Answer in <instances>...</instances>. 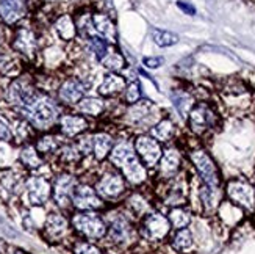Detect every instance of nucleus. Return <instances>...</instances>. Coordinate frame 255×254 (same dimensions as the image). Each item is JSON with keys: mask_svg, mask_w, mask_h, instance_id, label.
I'll return each instance as SVG.
<instances>
[{"mask_svg": "<svg viewBox=\"0 0 255 254\" xmlns=\"http://www.w3.org/2000/svg\"><path fill=\"white\" fill-rule=\"evenodd\" d=\"M20 115H24V118L28 123L39 130H49L50 127L57 124L60 119L58 107L55 105V102L50 101L49 97H44V96H39L31 105L20 110Z\"/></svg>", "mask_w": 255, "mask_h": 254, "instance_id": "obj_2", "label": "nucleus"}, {"mask_svg": "<svg viewBox=\"0 0 255 254\" xmlns=\"http://www.w3.org/2000/svg\"><path fill=\"white\" fill-rule=\"evenodd\" d=\"M80 151L77 148V145H66L60 149V157L61 160L68 162V163H75L80 160Z\"/></svg>", "mask_w": 255, "mask_h": 254, "instance_id": "obj_39", "label": "nucleus"}, {"mask_svg": "<svg viewBox=\"0 0 255 254\" xmlns=\"http://www.w3.org/2000/svg\"><path fill=\"white\" fill-rule=\"evenodd\" d=\"M46 231L49 237L60 239L66 234V231H68V222H66L64 217L58 214H50L46 220Z\"/></svg>", "mask_w": 255, "mask_h": 254, "instance_id": "obj_27", "label": "nucleus"}, {"mask_svg": "<svg viewBox=\"0 0 255 254\" xmlns=\"http://www.w3.org/2000/svg\"><path fill=\"white\" fill-rule=\"evenodd\" d=\"M93 28L99 36L104 38L107 42H116L118 41V30L113 24V20L105 13H94L91 17Z\"/></svg>", "mask_w": 255, "mask_h": 254, "instance_id": "obj_18", "label": "nucleus"}, {"mask_svg": "<svg viewBox=\"0 0 255 254\" xmlns=\"http://www.w3.org/2000/svg\"><path fill=\"white\" fill-rule=\"evenodd\" d=\"M55 30H57L58 36L64 41H72L77 36V27L75 22L69 14H63L55 22Z\"/></svg>", "mask_w": 255, "mask_h": 254, "instance_id": "obj_28", "label": "nucleus"}, {"mask_svg": "<svg viewBox=\"0 0 255 254\" xmlns=\"http://www.w3.org/2000/svg\"><path fill=\"white\" fill-rule=\"evenodd\" d=\"M177 6H179L185 14L194 16L196 14V6L190 2H185V0H177Z\"/></svg>", "mask_w": 255, "mask_h": 254, "instance_id": "obj_45", "label": "nucleus"}, {"mask_svg": "<svg viewBox=\"0 0 255 254\" xmlns=\"http://www.w3.org/2000/svg\"><path fill=\"white\" fill-rule=\"evenodd\" d=\"M124 189H126L124 179H123V176L118 173H107L96 185L97 195L102 198H107V200L118 198L124 192Z\"/></svg>", "mask_w": 255, "mask_h": 254, "instance_id": "obj_12", "label": "nucleus"}, {"mask_svg": "<svg viewBox=\"0 0 255 254\" xmlns=\"http://www.w3.org/2000/svg\"><path fill=\"white\" fill-rule=\"evenodd\" d=\"M77 108H79V112L86 115V116H91V118H97L104 113L105 110V102L102 99L99 97H83L82 101L77 104Z\"/></svg>", "mask_w": 255, "mask_h": 254, "instance_id": "obj_25", "label": "nucleus"}, {"mask_svg": "<svg viewBox=\"0 0 255 254\" xmlns=\"http://www.w3.org/2000/svg\"><path fill=\"white\" fill-rule=\"evenodd\" d=\"M152 39L160 47H171L174 44L179 42V36H177L175 33L168 31V30H160V28L152 30Z\"/></svg>", "mask_w": 255, "mask_h": 254, "instance_id": "obj_34", "label": "nucleus"}, {"mask_svg": "<svg viewBox=\"0 0 255 254\" xmlns=\"http://www.w3.org/2000/svg\"><path fill=\"white\" fill-rule=\"evenodd\" d=\"M27 190V200L33 206H41L44 204L50 196V184L39 176H33L27 181L25 185Z\"/></svg>", "mask_w": 255, "mask_h": 254, "instance_id": "obj_14", "label": "nucleus"}, {"mask_svg": "<svg viewBox=\"0 0 255 254\" xmlns=\"http://www.w3.org/2000/svg\"><path fill=\"white\" fill-rule=\"evenodd\" d=\"M110 162L123 171L124 178L133 185H139L147 179V171L144 168V163L138 157L133 145L127 140L118 141L112 148Z\"/></svg>", "mask_w": 255, "mask_h": 254, "instance_id": "obj_1", "label": "nucleus"}, {"mask_svg": "<svg viewBox=\"0 0 255 254\" xmlns=\"http://www.w3.org/2000/svg\"><path fill=\"white\" fill-rule=\"evenodd\" d=\"M58 123H60L61 134L69 138L83 134V132L88 129V121L80 115H72V113L63 115L58 119Z\"/></svg>", "mask_w": 255, "mask_h": 254, "instance_id": "obj_20", "label": "nucleus"}, {"mask_svg": "<svg viewBox=\"0 0 255 254\" xmlns=\"http://www.w3.org/2000/svg\"><path fill=\"white\" fill-rule=\"evenodd\" d=\"M60 148V138L55 135H46L39 138V141L36 143V149L38 152H53Z\"/></svg>", "mask_w": 255, "mask_h": 254, "instance_id": "obj_38", "label": "nucleus"}, {"mask_svg": "<svg viewBox=\"0 0 255 254\" xmlns=\"http://www.w3.org/2000/svg\"><path fill=\"white\" fill-rule=\"evenodd\" d=\"M27 14V5L24 0H0V17L5 24L13 25Z\"/></svg>", "mask_w": 255, "mask_h": 254, "instance_id": "obj_16", "label": "nucleus"}, {"mask_svg": "<svg viewBox=\"0 0 255 254\" xmlns=\"http://www.w3.org/2000/svg\"><path fill=\"white\" fill-rule=\"evenodd\" d=\"M131 209H133V211H135L136 214H142L144 211H147L149 206H147V203L144 201L141 196H133V198H131Z\"/></svg>", "mask_w": 255, "mask_h": 254, "instance_id": "obj_43", "label": "nucleus"}, {"mask_svg": "<svg viewBox=\"0 0 255 254\" xmlns=\"http://www.w3.org/2000/svg\"><path fill=\"white\" fill-rule=\"evenodd\" d=\"M126 79L123 75H118V74H108L104 82L99 86V94L102 96H115L121 91L126 90Z\"/></svg>", "mask_w": 255, "mask_h": 254, "instance_id": "obj_23", "label": "nucleus"}, {"mask_svg": "<svg viewBox=\"0 0 255 254\" xmlns=\"http://www.w3.org/2000/svg\"><path fill=\"white\" fill-rule=\"evenodd\" d=\"M85 93H86V85L83 83V80L72 77V79L63 82V85L58 90V97L63 104L75 105L85 97Z\"/></svg>", "mask_w": 255, "mask_h": 254, "instance_id": "obj_13", "label": "nucleus"}, {"mask_svg": "<svg viewBox=\"0 0 255 254\" xmlns=\"http://www.w3.org/2000/svg\"><path fill=\"white\" fill-rule=\"evenodd\" d=\"M160 121V112L150 101H138L131 104L126 112V123L130 127L150 129Z\"/></svg>", "mask_w": 255, "mask_h": 254, "instance_id": "obj_4", "label": "nucleus"}, {"mask_svg": "<svg viewBox=\"0 0 255 254\" xmlns=\"http://www.w3.org/2000/svg\"><path fill=\"white\" fill-rule=\"evenodd\" d=\"M188 126L196 135H204L207 132L219 127L221 118L216 110L208 102H197L188 115Z\"/></svg>", "mask_w": 255, "mask_h": 254, "instance_id": "obj_3", "label": "nucleus"}, {"mask_svg": "<svg viewBox=\"0 0 255 254\" xmlns=\"http://www.w3.org/2000/svg\"><path fill=\"white\" fill-rule=\"evenodd\" d=\"M138 101H141V85L135 80L128 86H126V102L128 105H131Z\"/></svg>", "mask_w": 255, "mask_h": 254, "instance_id": "obj_40", "label": "nucleus"}, {"mask_svg": "<svg viewBox=\"0 0 255 254\" xmlns=\"http://www.w3.org/2000/svg\"><path fill=\"white\" fill-rule=\"evenodd\" d=\"M93 138V156L96 160H104L108 157V152L113 148V137L107 132H96L91 134Z\"/></svg>", "mask_w": 255, "mask_h": 254, "instance_id": "obj_22", "label": "nucleus"}, {"mask_svg": "<svg viewBox=\"0 0 255 254\" xmlns=\"http://www.w3.org/2000/svg\"><path fill=\"white\" fill-rule=\"evenodd\" d=\"M199 196H201V201L205 206L207 211H213V209L218 207L219 200H221V190L219 189H213V187L208 185H202L201 192H199Z\"/></svg>", "mask_w": 255, "mask_h": 254, "instance_id": "obj_30", "label": "nucleus"}, {"mask_svg": "<svg viewBox=\"0 0 255 254\" xmlns=\"http://www.w3.org/2000/svg\"><path fill=\"white\" fill-rule=\"evenodd\" d=\"M171 97H172V104L177 108V112L182 115V118H188V115H190V112H191V108L194 107L193 96L188 94L186 91L177 90V91L172 93Z\"/></svg>", "mask_w": 255, "mask_h": 254, "instance_id": "obj_29", "label": "nucleus"}, {"mask_svg": "<svg viewBox=\"0 0 255 254\" xmlns=\"http://www.w3.org/2000/svg\"><path fill=\"white\" fill-rule=\"evenodd\" d=\"M133 148H135L141 162L149 168L155 167V165L160 162L161 154H163L160 141H157L150 135H138L135 140V146Z\"/></svg>", "mask_w": 255, "mask_h": 254, "instance_id": "obj_9", "label": "nucleus"}, {"mask_svg": "<svg viewBox=\"0 0 255 254\" xmlns=\"http://www.w3.org/2000/svg\"><path fill=\"white\" fill-rule=\"evenodd\" d=\"M168 220H169V223H171L172 228L183 229L191 222V212L188 211V209H185V207H174V209H171Z\"/></svg>", "mask_w": 255, "mask_h": 254, "instance_id": "obj_32", "label": "nucleus"}, {"mask_svg": "<svg viewBox=\"0 0 255 254\" xmlns=\"http://www.w3.org/2000/svg\"><path fill=\"white\" fill-rule=\"evenodd\" d=\"M19 157H20V162L28 168H38V167H41V163H42L39 154H38V149L30 146V145L22 148Z\"/></svg>", "mask_w": 255, "mask_h": 254, "instance_id": "obj_35", "label": "nucleus"}, {"mask_svg": "<svg viewBox=\"0 0 255 254\" xmlns=\"http://www.w3.org/2000/svg\"><path fill=\"white\" fill-rule=\"evenodd\" d=\"M75 254H102V253H101V250L96 248L94 245L86 244V242H82V244L77 245Z\"/></svg>", "mask_w": 255, "mask_h": 254, "instance_id": "obj_42", "label": "nucleus"}, {"mask_svg": "<svg viewBox=\"0 0 255 254\" xmlns=\"http://www.w3.org/2000/svg\"><path fill=\"white\" fill-rule=\"evenodd\" d=\"M227 196L230 203H234L235 206L245 209L248 212L255 211V189L243 179H232L227 184Z\"/></svg>", "mask_w": 255, "mask_h": 254, "instance_id": "obj_6", "label": "nucleus"}, {"mask_svg": "<svg viewBox=\"0 0 255 254\" xmlns=\"http://www.w3.org/2000/svg\"><path fill=\"white\" fill-rule=\"evenodd\" d=\"M101 63L104 64V68L110 69V71H121L124 68V58L123 55L116 50H110L107 52L105 57L101 60Z\"/></svg>", "mask_w": 255, "mask_h": 254, "instance_id": "obj_37", "label": "nucleus"}, {"mask_svg": "<svg viewBox=\"0 0 255 254\" xmlns=\"http://www.w3.org/2000/svg\"><path fill=\"white\" fill-rule=\"evenodd\" d=\"M190 159L197 170L199 176L205 185L213 187V189H219L221 185V174L216 167L213 159L208 156V152L204 149H193L190 152Z\"/></svg>", "mask_w": 255, "mask_h": 254, "instance_id": "obj_5", "label": "nucleus"}, {"mask_svg": "<svg viewBox=\"0 0 255 254\" xmlns=\"http://www.w3.org/2000/svg\"><path fill=\"white\" fill-rule=\"evenodd\" d=\"M86 39H88V47H90V50L94 53L96 60L101 61L108 52V42L99 35H93V36L86 38Z\"/></svg>", "mask_w": 255, "mask_h": 254, "instance_id": "obj_36", "label": "nucleus"}, {"mask_svg": "<svg viewBox=\"0 0 255 254\" xmlns=\"http://www.w3.org/2000/svg\"><path fill=\"white\" fill-rule=\"evenodd\" d=\"M193 236L190 233V229H177V234L172 237V248L179 253H185L188 250L193 248Z\"/></svg>", "mask_w": 255, "mask_h": 254, "instance_id": "obj_33", "label": "nucleus"}, {"mask_svg": "<svg viewBox=\"0 0 255 254\" xmlns=\"http://www.w3.org/2000/svg\"><path fill=\"white\" fill-rule=\"evenodd\" d=\"M13 138V129L8 121L0 115V141H9Z\"/></svg>", "mask_w": 255, "mask_h": 254, "instance_id": "obj_41", "label": "nucleus"}, {"mask_svg": "<svg viewBox=\"0 0 255 254\" xmlns=\"http://www.w3.org/2000/svg\"><path fill=\"white\" fill-rule=\"evenodd\" d=\"M224 101L229 105H235V107H248L251 102V96L248 88L238 80H232L229 85L224 86Z\"/></svg>", "mask_w": 255, "mask_h": 254, "instance_id": "obj_17", "label": "nucleus"}, {"mask_svg": "<svg viewBox=\"0 0 255 254\" xmlns=\"http://www.w3.org/2000/svg\"><path fill=\"white\" fill-rule=\"evenodd\" d=\"M180 152L175 148H169L163 151L160 159V176L163 179H171L177 174L180 168Z\"/></svg>", "mask_w": 255, "mask_h": 254, "instance_id": "obj_19", "label": "nucleus"}, {"mask_svg": "<svg viewBox=\"0 0 255 254\" xmlns=\"http://www.w3.org/2000/svg\"><path fill=\"white\" fill-rule=\"evenodd\" d=\"M13 47L19 53H24L27 57H33V53H35V49H36L35 33H33L30 28H19L16 31Z\"/></svg>", "mask_w": 255, "mask_h": 254, "instance_id": "obj_21", "label": "nucleus"}, {"mask_svg": "<svg viewBox=\"0 0 255 254\" xmlns=\"http://www.w3.org/2000/svg\"><path fill=\"white\" fill-rule=\"evenodd\" d=\"M75 185V179L71 174H63L60 178H57L53 185V198L58 206L66 207L72 203V193Z\"/></svg>", "mask_w": 255, "mask_h": 254, "instance_id": "obj_15", "label": "nucleus"}, {"mask_svg": "<svg viewBox=\"0 0 255 254\" xmlns=\"http://www.w3.org/2000/svg\"><path fill=\"white\" fill-rule=\"evenodd\" d=\"M163 63H164L163 57H146V58H142V64L146 66V68H149V69H157Z\"/></svg>", "mask_w": 255, "mask_h": 254, "instance_id": "obj_44", "label": "nucleus"}, {"mask_svg": "<svg viewBox=\"0 0 255 254\" xmlns=\"http://www.w3.org/2000/svg\"><path fill=\"white\" fill-rule=\"evenodd\" d=\"M169 229H171L169 220L164 215L155 212V214H149L144 218V222L141 225V234L144 239H147L150 242H157V240H163L168 236Z\"/></svg>", "mask_w": 255, "mask_h": 254, "instance_id": "obj_10", "label": "nucleus"}, {"mask_svg": "<svg viewBox=\"0 0 255 254\" xmlns=\"http://www.w3.org/2000/svg\"><path fill=\"white\" fill-rule=\"evenodd\" d=\"M6 96H8L9 104H13L20 112V110L31 105L41 94L35 90V86L27 79H17L9 85Z\"/></svg>", "mask_w": 255, "mask_h": 254, "instance_id": "obj_7", "label": "nucleus"}, {"mask_svg": "<svg viewBox=\"0 0 255 254\" xmlns=\"http://www.w3.org/2000/svg\"><path fill=\"white\" fill-rule=\"evenodd\" d=\"M74 228L88 239H102L107 234V226L94 212H80L72 218Z\"/></svg>", "mask_w": 255, "mask_h": 254, "instance_id": "obj_8", "label": "nucleus"}, {"mask_svg": "<svg viewBox=\"0 0 255 254\" xmlns=\"http://www.w3.org/2000/svg\"><path fill=\"white\" fill-rule=\"evenodd\" d=\"M72 203L80 211H96V209L102 207L101 198L90 185H75L72 193Z\"/></svg>", "mask_w": 255, "mask_h": 254, "instance_id": "obj_11", "label": "nucleus"}, {"mask_svg": "<svg viewBox=\"0 0 255 254\" xmlns=\"http://www.w3.org/2000/svg\"><path fill=\"white\" fill-rule=\"evenodd\" d=\"M175 134V126L169 118H161L157 124L150 127V137H153L157 141L166 143L169 141Z\"/></svg>", "mask_w": 255, "mask_h": 254, "instance_id": "obj_24", "label": "nucleus"}, {"mask_svg": "<svg viewBox=\"0 0 255 254\" xmlns=\"http://www.w3.org/2000/svg\"><path fill=\"white\" fill-rule=\"evenodd\" d=\"M110 237L115 242H127L131 237V226L127 222L126 217H118L113 220L112 226H110Z\"/></svg>", "mask_w": 255, "mask_h": 254, "instance_id": "obj_26", "label": "nucleus"}, {"mask_svg": "<svg viewBox=\"0 0 255 254\" xmlns=\"http://www.w3.org/2000/svg\"><path fill=\"white\" fill-rule=\"evenodd\" d=\"M219 215L230 226L237 225L240 220L243 218L241 207L235 206L234 203H223V204H221L219 206Z\"/></svg>", "mask_w": 255, "mask_h": 254, "instance_id": "obj_31", "label": "nucleus"}]
</instances>
